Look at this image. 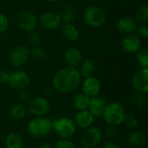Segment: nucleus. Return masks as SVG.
<instances>
[{"label": "nucleus", "mask_w": 148, "mask_h": 148, "mask_svg": "<svg viewBox=\"0 0 148 148\" xmlns=\"http://www.w3.org/2000/svg\"><path fill=\"white\" fill-rule=\"evenodd\" d=\"M82 83L79 70L73 67H64L58 70L52 80L54 88L62 94H68L76 90Z\"/></svg>", "instance_id": "f257e3e1"}, {"label": "nucleus", "mask_w": 148, "mask_h": 148, "mask_svg": "<svg viewBox=\"0 0 148 148\" xmlns=\"http://www.w3.org/2000/svg\"><path fill=\"white\" fill-rule=\"evenodd\" d=\"M27 129L30 136L36 139H42L49 135L53 131L52 121L44 116L36 117L29 122Z\"/></svg>", "instance_id": "f03ea898"}, {"label": "nucleus", "mask_w": 148, "mask_h": 148, "mask_svg": "<svg viewBox=\"0 0 148 148\" xmlns=\"http://www.w3.org/2000/svg\"><path fill=\"white\" fill-rule=\"evenodd\" d=\"M126 114H127L124 107L121 103L114 101L107 104L102 114V117L108 125L116 127L122 123Z\"/></svg>", "instance_id": "7ed1b4c3"}, {"label": "nucleus", "mask_w": 148, "mask_h": 148, "mask_svg": "<svg viewBox=\"0 0 148 148\" xmlns=\"http://www.w3.org/2000/svg\"><path fill=\"white\" fill-rule=\"evenodd\" d=\"M83 19L88 26L97 29L104 25L107 20V15L102 8L96 5H91L84 10Z\"/></svg>", "instance_id": "20e7f679"}, {"label": "nucleus", "mask_w": 148, "mask_h": 148, "mask_svg": "<svg viewBox=\"0 0 148 148\" xmlns=\"http://www.w3.org/2000/svg\"><path fill=\"white\" fill-rule=\"evenodd\" d=\"M52 128L61 139H71L76 132L74 121L69 117H62L52 121Z\"/></svg>", "instance_id": "39448f33"}, {"label": "nucleus", "mask_w": 148, "mask_h": 148, "mask_svg": "<svg viewBox=\"0 0 148 148\" xmlns=\"http://www.w3.org/2000/svg\"><path fill=\"white\" fill-rule=\"evenodd\" d=\"M81 136V143L84 148H94L98 146L102 140V132L97 127L91 126L83 129Z\"/></svg>", "instance_id": "423d86ee"}, {"label": "nucleus", "mask_w": 148, "mask_h": 148, "mask_svg": "<svg viewBox=\"0 0 148 148\" xmlns=\"http://www.w3.org/2000/svg\"><path fill=\"white\" fill-rule=\"evenodd\" d=\"M29 49L23 45L14 47L9 53L8 59L11 66L20 68L23 66L29 59Z\"/></svg>", "instance_id": "0eeeda50"}, {"label": "nucleus", "mask_w": 148, "mask_h": 148, "mask_svg": "<svg viewBox=\"0 0 148 148\" xmlns=\"http://www.w3.org/2000/svg\"><path fill=\"white\" fill-rule=\"evenodd\" d=\"M16 23L21 30L29 33L36 29L38 20L33 12L29 10H23L18 14L16 17Z\"/></svg>", "instance_id": "6e6552de"}, {"label": "nucleus", "mask_w": 148, "mask_h": 148, "mask_svg": "<svg viewBox=\"0 0 148 148\" xmlns=\"http://www.w3.org/2000/svg\"><path fill=\"white\" fill-rule=\"evenodd\" d=\"M30 83L29 75L23 70H16L10 74L8 84L15 90L21 91L26 89Z\"/></svg>", "instance_id": "1a4fd4ad"}, {"label": "nucleus", "mask_w": 148, "mask_h": 148, "mask_svg": "<svg viewBox=\"0 0 148 148\" xmlns=\"http://www.w3.org/2000/svg\"><path fill=\"white\" fill-rule=\"evenodd\" d=\"M50 104L44 97H35L29 102V111L36 117L44 116L49 111Z\"/></svg>", "instance_id": "9d476101"}, {"label": "nucleus", "mask_w": 148, "mask_h": 148, "mask_svg": "<svg viewBox=\"0 0 148 148\" xmlns=\"http://www.w3.org/2000/svg\"><path fill=\"white\" fill-rule=\"evenodd\" d=\"M38 22L43 29L47 30H56L61 26L62 21L61 15L55 12H45L40 16Z\"/></svg>", "instance_id": "9b49d317"}, {"label": "nucleus", "mask_w": 148, "mask_h": 148, "mask_svg": "<svg viewBox=\"0 0 148 148\" xmlns=\"http://www.w3.org/2000/svg\"><path fill=\"white\" fill-rule=\"evenodd\" d=\"M132 86L134 91L141 94L148 92V68L140 69L132 78Z\"/></svg>", "instance_id": "f8f14e48"}, {"label": "nucleus", "mask_w": 148, "mask_h": 148, "mask_svg": "<svg viewBox=\"0 0 148 148\" xmlns=\"http://www.w3.org/2000/svg\"><path fill=\"white\" fill-rule=\"evenodd\" d=\"M101 88V84L100 80L93 75L85 78L82 83V93L90 98L98 95L100 94Z\"/></svg>", "instance_id": "ddd939ff"}, {"label": "nucleus", "mask_w": 148, "mask_h": 148, "mask_svg": "<svg viewBox=\"0 0 148 148\" xmlns=\"http://www.w3.org/2000/svg\"><path fill=\"white\" fill-rule=\"evenodd\" d=\"M121 46L125 52L128 54H134L141 49V41L137 35L129 34L122 39Z\"/></svg>", "instance_id": "4468645a"}, {"label": "nucleus", "mask_w": 148, "mask_h": 148, "mask_svg": "<svg viewBox=\"0 0 148 148\" xmlns=\"http://www.w3.org/2000/svg\"><path fill=\"white\" fill-rule=\"evenodd\" d=\"M138 27V23L132 16H123L120 18L116 23V29L119 32L129 35L134 34Z\"/></svg>", "instance_id": "2eb2a0df"}, {"label": "nucleus", "mask_w": 148, "mask_h": 148, "mask_svg": "<svg viewBox=\"0 0 148 148\" xmlns=\"http://www.w3.org/2000/svg\"><path fill=\"white\" fill-rule=\"evenodd\" d=\"M107 104L108 103L103 97L96 95L95 97L90 98L88 110L93 114L94 117H100L102 116Z\"/></svg>", "instance_id": "dca6fc26"}, {"label": "nucleus", "mask_w": 148, "mask_h": 148, "mask_svg": "<svg viewBox=\"0 0 148 148\" xmlns=\"http://www.w3.org/2000/svg\"><path fill=\"white\" fill-rule=\"evenodd\" d=\"M73 121H74L76 127L85 129V128H88V127L93 126L95 117L88 109H86V110L78 111V113L75 114V119Z\"/></svg>", "instance_id": "f3484780"}, {"label": "nucleus", "mask_w": 148, "mask_h": 148, "mask_svg": "<svg viewBox=\"0 0 148 148\" xmlns=\"http://www.w3.org/2000/svg\"><path fill=\"white\" fill-rule=\"evenodd\" d=\"M64 60L68 66L77 68L82 62V55L78 49L75 47H70L67 49L64 53Z\"/></svg>", "instance_id": "a211bd4d"}, {"label": "nucleus", "mask_w": 148, "mask_h": 148, "mask_svg": "<svg viewBox=\"0 0 148 148\" xmlns=\"http://www.w3.org/2000/svg\"><path fill=\"white\" fill-rule=\"evenodd\" d=\"M127 142L132 147H143L147 142V138L144 133L140 131H133L127 136Z\"/></svg>", "instance_id": "6ab92c4d"}, {"label": "nucleus", "mask_w": 148, "mask_h": 148, "mask_svg": "<svg viewBox=\"0 0 148 148\" xmlns=\"http://www.w3.org/2000/svg\"><path fill=\"white\" fill-rule=\"evenodd\" d=\"M62 34L67 40L70 42H76L80 36L79 30L72 23H65L62 27Z\"/></svg>", "instance_id": "aec40b11"}, {"label": "nucleus", "mask_w": 148, "mask_h": 148, "mask_svg": "<svg viewBox=\"0 0 148 148\" xmlns=\"http://www.w3.org/2000/svg\"><path fill=\"white\" fill-rule=\"evenodd\" d=\"M95 69H96L95 62L92 59H86L81 62L80 69L78 70L82 77L87 78V77L92 76L95 74Z\"/></svg>", "instance_id": "412c9836"}, {"label": "nucleus", "mask_w": 148, "mask_h": 148, "mask_svg": "<svg viewBox=\"0 0 148 148\" xmlns=\"http://www.w3.org/2000/svg\"><path fill=\"white\" fill-rule=\"evenodd\" d=\"M89 101H90V97H88V95H86L82 92L74 95L72 100V104L76 110L82 111V110L88 109Z\"/></svg>", "instance_id": "4be33fe9"}, {"label": "nucleus", "mask_w": 148, "mask_h": 148, "mask_svg": "<svg viewBox=\"0 0 148 148\" xmlns=\"http://www.w3.org/2000/svg\"><path fill=\"white\" fill-rule=\"evenodd\" d=\"M23 140L20 134L16 133H11L7 135L5 139L6 148H23Z\"/></svg>", "instance_id": "5701e85b"}, {"label": "nucleus", "mask_w": 148, "mask_h": 148, "mask_svg": "<svg viewBox=\"0 0 148 148\" xmlns=\"http://www.w3.org/2000/svg\"><path fill=\"white\" fill-rule=\"evenodd\" d=\"M27 113H28V109L24 106V104L18 103L14 105L10 108L9 114L14 120H22L27 115Z\"/></svg>", "instance_id": "b1692460"}, {"label": "nucleus", "mask_w": 148, "mask_h": 148, "mask_svg": "<svg viewBox=\"0 0 148 148\" xmlns=\"http://www.w3.org/2000/svg\"><path fill=\"white\" fill-rule=\"evenodd\" d=\"M137 23L140 24H147L148 23V5L143 4L136 10L135 18Z\"/></svg>", "instance_id": "393cba45"}, {"label": "nucleus", "mask_w": 148, "mask_h": 148, "mask_svg": "<svg viewBox=\"0 0 148 148\" xmlns=\"http://www.w3.org/2000/svg\"><path fill=\"white\" fill-rule=\"evenodd\" d=\"M75 16H76V12L72 5H67L64 8L62 14L61 15L62 21H63L65 23H73V21L75 19Z\"/></svg>", "instance_id": "a878e982"}, {"label": "nucleus", "mask_w": 148, "mask_h": 148, "mask_svg": "<svg viewBox=\"0 0 148 148\" xmlns=\"http://www.w3.org/2000/svg\"><path fill=\"white\" fill-rule=\"evenodd\" d=\"M129 100H130V102L136 106V107H139V108H141L145 105V103L147 102V99L145 98L144 95L140 93V92H136V91H134L131 95H130V97H129Z\"/></svg>", "instance_id": "bb28decb"}, {"label": "nucleus", "mask_w": 148, "mask_h": 148, "mask_svg": "<svg viewBox=\"0 0 148 148\" xmlns=\"http://www.w3.org/2000/svg\"><path fill=\"white\" fill-rule=\"evenodd\" d=\"M29 56L30 57H32L34 60L36 61H40L42 60L45 56H46V52L45 50L39 45L36 46H32V48L29 49Z\"/></svg>", "instance_id": "cd10ccee"}, {"label": "nucleus", "mask_w": 148, "mask_h": 148, "mask_svg": "<svg viewBox=\"0 0 148 148\" xmlns=\"http://www.w3.org/2000/svg\"><path fill=\"white\" fill-rule=\"evenodd\" d=\"M136 61L140 69L148 68V52L146 49H140L136 52Z\"/></svg>", "instance_id": "c85d7f7f"}, {"label": "nucleus", "mask_w": 148, "mask_h": 148, "mask_svg": "<svg viewBox=\"0 0 148 148\" xmlns=\"http://www.w3.org/2000/svg\"><path fill=\"white\" fill-rule=\"evenodd\" d=\"M122 123L127 128H130V129H134V128H136L139 126L138 119L134 115H133V114H126Z\"/></svg>", "instance_id": "c756f323"}, {"label": "nucleus", "mask_w": 148, "mask_h": 148, "mask_svg": "<svg viewBox=\"0 0 148 148\" xmlns=\"http://www.w3.org/2000/svg\"><path fill=\"white\" fill-rule=\"evenodd\" d=\"M54 148H77L75 144L70 139H61L58 140Z\"/></svg>", "instance_id": "7c9ffc66"}, {"label": "nucleus", "mask_w": 148, "mask_h": 148, "mask_svg": "<svg viewBox=\"0 0 148 148\" xmlns=\"http://www.w3.org/2000/svg\"><path fill=\"white\" fill-rule=\"evenodd\" d=\"M28 42L31 46H36L39 45L40 42H41V37L40 35L37 32L35 31H31L29 33L28 35Z\"/></svg>", "instance_id": "2f4dec72"}, {"label": "nucleus", "mask_w": 148, "mask_h": 148, "mask_svg": "<svg viewBox=\"0 0 148 148\" xmlns=\"http://www.w3.org/2000/svg\"><path fill=\"white\" fill-rule=\"evenodd\" d=\"M10 27V20L8 16L3 13H0V34L8 30Z\"/></svg>", "instance_id": "473e14b6"}, {"label": "nucleus", "mask_w": 148, "mask_h": 148, "mask_svg": "<svg viewBox=\"0 0 148 148\" xmlns=\"http://www.w3.org/2000/svg\"><path fill=\"white\" fill-rule=\"evenodd\" d=\"M135 32L140 38H142V39H147L148 38V27L147 24L138 25Z\"/></svg>", "instance_id": "72a5a7b5"}, {"label": "nucleus", "mask_w": 148, "mask_h": 148, "mask_svg": "<svg viewBox=\"0 0 148 148\" xmlns=\"http://www.w3.org/2000/svg\"><path fill=\"white\" fill-rule=\"evenodd\" d=\"M115 134H116V128L114 126L112 125H108V127H106L104 131L102 132V135H104L107 138L114 137Z\"/></svg>", "instance_id": "f704fd0d"}, {"label": "nucleus", "mask_w": 148, "mask_h": 148, "mask_svg": "<svg viewBox=\"0 0 148 148\" xmlns=\"http://www.w3.org/2000/svg\"><path fill=\"white\" fill-rule=\"evenodd\" d=\"M31 99H32L31 95L28 91H26L25 89L20 91V93H19V100L23 104V103H29Z\"/></svg>", "instance_id": "c9c22d12"}, {"label": "nucleus", "mask_w": 148, "mask_h": 148, "mask_svg": "<svg viewBox=\"0 0 148 148\" xmlns=\"http://www.w3.org/2000/svg\"><path fill=\"white\" fill-rule=\"evenodd\" d=\"M9 76H10V74L7 71L0 69V84L2 85L8 84Z\"/></svg>", "instance_id": "e433bc0d"}, {"label": "nucleus", "mask_w": 148, "mask_h": 148, "mask_svg": "<svg viewBox=\"0 0 148 148\" xmlns=\"http://www.w3.org/2000/svg\"><path fill=\"white\" fill-rule=\"evenodd\" d=\"M102 148H120V147L116 143H114V141L108 140L106 143H104Z\"/></svg>", "instance_id": "4c0bfd02"}, {"label": "nucleus", "mask_w": 148, "mask_h": 148, "mask_svg": "<svg viewBox=\"0 0 148 148\" xmlns=\"http://www.w3.org/2000/svg\"><path fill=\"white\" fill-rule=\"evenodd\" d=\"M39 148H53V147H52V146H51L50 144H49V143H42V144H41V145H40Z\"/></svg>", "instance_id": "58836bf2"}, {"label": "nucleus", "mask_w": 148, "mask_h": 148, "mask_svg": "<svg viewBox=\"0 0 148 148\" xmlns=\"http://www.w3.org/2000/svg\"><path fill=\"white\" fill-rule=\"evenodd\" d=\"M46 1L50 2V3H55V2H57V1H59V0H46Z\"/></svg>", "instance_id": "ea45409f"}, {"label": "nucleus", "mask_w": 148, "mask_h": 148, "mask_svg": "<svg viewBox=\"0 0 148 148\" xmlns=\"http://www.w3.org/2000/svg\"><path fill=\"white\" fill-rule=\"evenodd\" d=\"M140 148H146V147H140Z\"/></svg>", "instance_id": "a19ab883"}]
</instances>
